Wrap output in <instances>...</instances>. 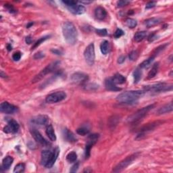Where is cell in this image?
<instances>
[{
  "instance_id": "19",
  "label": "cell",
  "mask_w": 173,
  "mask_h": 173,
  "mask_svg": "<svg viewBox=\"0 0 173 173\" xmlns=\"http://www.w3.org/2000/svg\"><path fill=\"white\" fill-rule=\"evenodd\" d=\"M95 16L97 20H102L106 18L107 12L103 7L98 6L95 9Z\"/></svg>"
},
{
  "instance_id": "7",
  "label": "cell",
  "mask_w": 173,
  "mask_h": 173,
  "mask_svg": "<svg viewBox=\"0 0 173 173\" xmlns=\"http://www.w3.org/2000/svg\"><path fill=\"white\" fill-rule=\"evenodd\" d=\"M172 89V85L166 84L165 82H160L158 84L148 85L144 87L145 91H152L154 93H160L170 91Z\"/></svg>"
},
{
  "instance_id": "12",
  "label": "cell",
  "mask_w": 173,
  "mask_h": 173,
  "mask_svg": "<svg viewBox=\"0 0 173 173\" xmlns=\"http://www.w3.org/2000/svg\"><path fill=\"white\" fill-rule=\"evenodd\" d=\"M19 128L18 123L13 119H10L8 122V125L4 128V131L6 133H16L18 131Z\"/></svg>"
},
{
  "instance_id": "8",
  "label": "cell",
  "mask_w": 173,
  "mask_h": 173,
  "mask_svg": "<svg viewBox=\"0 0 173 173\" xmlns=\"http://www.w3.org/2000/svg\"><path fill=\"white\" fill-rule=\"evenodd\" d=\"M99 138V135L97 133L91 134L88 136L87 140L86 146H85V156L86 159H88L90 157L91 154V149L96 143L97 142Z\"/></svg>"
},
{
  "instance_id": "41",
  "label": "cell",
  "mask_w": 173,
  "mask_h": 173,
  "mask_svg": "<svg viewBox=\"0 0 173 173\" xmlns=\"http://www.w3.org/2000/svg\"><path fill=\"white\" fill-rule=\"evenodd\" d=\"M96 33L97 35H99V36H104L107 35V34H108V32H107V30L106 29H96Z\"/></svg>"
},
{
  "instance_id": "17",
  "label": "cell",
  "mask_w": 173,
  "mask_h": 173,
  "mask_svg": "<svg viewBox=\"0 0 173 173\" xmlns=\"http://www.w3.org/2000/svg\"><path fill=\"white\" fill-rule=\"evenodd\" d=\"M104 85H105V87L107 90L108 91H120L121 88H119L118 87L116 86V85L114 83L112 79V77L108 78L105 80L104 82Z\"/></svg>"
},
{
  "instance_id": "31",
  "label": "cell",
  "mask_w": 173,
  "mask_h": 173,
  "mask_svg": "<svg viewBox=\"0 0 173 173\" xmlns=\"http://www.w3.org/2000/svg\"><path fill=\"white\" fill-rule=\"evenodd\" d=\"M142 77V72L141 69H137L133 72L134 78V83H137L140 81Z\"/></svg>"
},
{
  "instance_id": "25",
  "label": "cell",
  "mask_w": 173,
  "mask_h": 173,
  "mask_svg": "<svg viewBox=\"0 0 173 173\" xmlns=\"http://www.w3.org/2000/svg\"><path fill=\"white\" fill-rule=\"evenodd\" d=\"M162 22V19L160 18H152L147 19L145 21V24L148 28L152 27L155 25H158Z\"/></svg>"
},
{
  "instance_id": "26",
  "label": "cell",
  "mask_w": 173,
  "mask_h": 173,
  "mask_svg": "<svg viewBox=\"0 0 173 173\" xmlns=\"http://www.w3.org/2000/svg\"><path fill=\"white\" fill-rule=\"evenodd\" d=\"M158 70H159V63L156 62L153 65L152 69H151L149 73H148L147 79H153V77H155V75L158 74Z\"/></svg>"
},
{
  "instance_id": "55",
  "label": "cell",
  "mask_w": 173,
  "mask_h": 173,
  "mask_svg": "<svg viewBox=\"0 0 173 173\" xmlns=\"http://www.w3.org/2000/svg\"><path fill=\"white\" fill-rule=\"evenodd\" d=\"M80 3H81V4H90V3H91V1H80Z\"/></svg>"
},
{
  "instance_id": "18",
  "label": "cell",
  "mask_w": 173,
  "mask_h": 173,
  "mask_svg": "<svg viewBox=\"0 0 173 173\" xmlns=\"http://www.w3.org/2000/svg\"><path fill=\"white\" fill-rule=\"evenodd\" d=\"M53 152L50 150H43L41 152V165L45 166L46 164L50 162L51 158L52 157Z\"/></svg>"
},
{
  "instance_id": "2",
  "label": "cell",
  "mask_w": 173,
  "mask_h": 173,
  "mask_svg": "<svg viewBox=\"0 0 173 173\" xmlns=\"http://www.w3.org/2000/svg\"><path fill=\"white\" fill-rule=\"evenodd\" d=\"M62 33L67 43L71 45L76 43L78 38V33L73 23L70 22H65L62 25Z\"/></svg>"
},
{
  "instance_id": "37",
  "label": "cell",
  "mask_w": 173,
  "mask_h": 173,
  "mask_svg": "<svg viewBox=\"0 0 173 173\" xmlns=\"http://www.w3.org/2000/svg\"><path fill=\"white\" fill-rule=\"evenodd\" d=\"M24 169H25V166H24V164H23V163H20V164H18L16 166L15 168L14 169L13 172L15 173L23 172H24Z\"/></svg>"
},
{
  "instance_id": "24",
  "label": "cell",
  "mask_w": 173,
  "mask_h": 173,
  "mask_svg": "<svg viewBox=\"0 0 173 173\" xmlns=\"http://www.w3.org/2000/svg\"><path fill=\"white\" fill-rule=\"evenodd\" d=\"M14 162L13 158L11 156H7L5 158H4L3 161H2V166H1V169H4V170H8L12 164V163Z\"/></svg>"
},
{
  "instance_id": "30",
  "label": "cell",
  "mask_w": 173,
  "mask_h": 173,
  "mask_svg": "<svg viewBox=\"0 0 173 173\" xmlns=\"http://www.w3.org/2000/svg\"><path fill=\"white\" fill-rule=\"evenodd\" d=\"M154 57L151 56L150 58H148V59L145 60L143 61V62L141 63L139 66V69H147L150 66V65L152 64V63L153 62V61L154 60Z\"/></svg>"
},
{
  "instance_id": "16",
  "label": "cell",
  "mask_w": 173,
  "mask_h": 173,
  "mask_svg": "<svg viewBox=\"0 0 173 173\" xmlns=\"http://www.w3.org/2000/svg\"><path fill=\"white\" fill-rule=\"evenodd\" d=\"M66 8L70 12H72V14H77V15L84 14L85 12V10H86L83 6H82V5H78L77 3L73 4L72 6H66Z\"/></svg>"
},
{
  "instance_id": "1",
  "label": "cell",
  "mask_w": 173,
  "mask_h": 173,
  "mask_svg": "<svg viewBox=\"0 0 173 173\" xmlns=\"http://www.w3.org/2000/svg\"><path fill=\"white\" fill-rule=\"evenodd\" d=\"M145 91H128L119 94L116 97V100L119 103L131 104L137 102L139 99L145 94Z\"/></svg>"
},
{
  "instance_id": "54",
  "label": "cell",
  "mask_w": 173,
  "mask_h": 173,
  "mask_svg": "<svg viewBox=\"0 0 173 173\" xmlns=\"http://www.w3.org/2000/svg\"><path fill=\"white\" fill-rule=\"evenodd\" d=\"M7 48H8V51H11L12 47L11 45H10V44H9V45H8V46H7Z\"/></svg>"
},
{
  "instance_id": "29",
  "label": "cell",
  "mask_w": 173,
  "mask_h": 173,
  "mask_svg": "<svg viewBox=\"0 0 173 173\" xmlns=\"http://www.w3.org/2000/svg\"><path fill=\"white\" fill-rule=\"evenodd\" d=\"M120 121V118L117 116H112L109 119V126L110 128H114L118 125V122Z\"/></svg>"
},
{
  "instance_id": "22",
  "label": "cell",
  "mask_w": 173,
  "mask_h": 173,
  "mask_svg": "<svg viewBox=\"0 0 173 173\" xmlns=\"http://www.w3.org/2000/svg\"><path fill=\"white\" fill-rule=\"evenodd\" d=\"M172 102H170V103L166 104L158 109L156 112V114L157 115H162V114L169 113L172 111Z\"/></svg>"
},
{
  "instance_id": "20",
  "label": "cell",
  "mask_w": 173,
  "mask_h": 173,
  "mask_svg": "<svg viewBox=\"0 0 173 173\" xmlns=\"http://www.w3.org/2000/svg\"><path fill=\"white\" fill-rule=\"evenodd\" d=\"M63 136H64V139L66 140V141H69L70 143H74L77 141V138L74 134L67 128H65L63 131Z\"/></svg>"
},
{
  "instance_id": "27",
  "label": "cell",
  "mask_w": 173,
  "mask_h": 173,
  "mask_svg": "<svg viewBox=\"0 0 173 173\" xmlns=\"http://www.w3.org/2000/svg\"><path fill=\"white\" fill-rule=\"evenodd\" d=\"M112 79L116 85H117V84H119V85L123 84V83H125V82H126L125 77L124 76H123L122 74H119V73H117V74H116L113 77H112Z\"/></svg>"
},
{
  "instance_id": "48",
  "label": "cell",
  "mask_w": 173,
  "mask_h": 173,
  "mask_svg": "<svg viewBox=\"0 0 173 173\" xmlns=\"http://www.w3.org/2000/svg\"><path fill=\"white\" fill-rule=\"evenodd\" d=\"M155 2L151 1V2H149V3L147 4V5H146L145 8L146 9L152 8H153V7H155Z\"/></svg>"
},
{
  "instance_id": "34",
  "label": "cell",
  "mask_w": 173,
  "mask_h": 173,
  "mask_svg": "<svg viewBox=\"0 0 173 173\" xmlns=\"http://www.w3.org/2000/svg\"><path fill=\"white\" fill-rule=\"evenodd\" d=\"M169 45V44H167V43H166V44H164V45H160L159 46V47H158L157 48H155L154 50H153V52L152 53V56L153 57H155V56H157V55L159 54L160 53H161L163 50H164V49L166 48V47Z\"/></svg>"
},
{
  "instance_id": "39",
  "label": "cell",
  "mask_w": 173,
  "mask_h": 173,
  "mask_svg": "<svg viewBox=\"0 0 173 173\" xmlns=\"http://www.w3.org/2000/svg\"><path fill=\"white\" fill-rule=\"evenodd\" d=\"M139 57V52L137 50L132 51L130 53H129V59L132 61H135Z\"/></svg>"
},
{
  "instance_id": "53",
  "label": "cell",
  "mask_w": 173,
  "mask_h": 173,
  "mask_svg": "<svg viewBox=\"0 0 173 173\" xmlns=\"http://www.w3.org/2000/svg\"><path fill=\"white\" fill-rule=\"evenodd\" d=\"M1 77L2 78H6V77H7L6 74H4L3 71H1Z\"/></svg>"
},
{
  "instance_id": "28",
  "label": "cell",
  "mask_w": 173,
  "mask_h": 173,
  "mask_svg": "<svg viewBox=\"0 0 173 173\" xmlns=\"http://www.w3.org/2000/svg\"><path fill=\"white\" fill-rule=\"evenodd\" d=\"M146 36H147V32L146 31H140V32H137L134 35V40H135V42L139 43L144 39Z\"/></svg>"
},
{
  "instance_id": "32",
  "label": "cell",
  "mask_w": 173,
  "mask_h": 173,
  "mask_svg": "<svg viewBox=\"0 0 173 173\" xmlns=\"http://www.w3.org/2000/svg\"><path fill=\"white\" fill-rule=\"evenodd\" d=\"M100 50L104 55H106L109 52V43L108 41H104L101 43Z\"/></svg>"
},
{
  "instance_id": "47",
  "label": "cell",
  "mask_w": 173,
  "mask_h": 173,
  "mask_svg": "<svg viewBox=\"0 0 173 173\" xmlns=\"http://www.w3.org/2000/svg\"><path fill=\"white\" fill-rule=\"evenodd\" d=\"M158 36L155 35V33H153V34H151V35L148 36V41H150V42H152L155 39H157Z\"/></svg>"
},
{
  "instance_id": "44",
  "label": "cell",
  "mask_w": 173,
  "mask_h": 173,
  "mask_svg": "<svg viewBox=\"0 0 173 173\" xmlns=\"http://www.w3.org/2000/svg\"><path fill=\"white\" fill-rule=\"evenodd\" d=\"M12 58L14 61H18L20 60L21 58V53L19 52H17L16 53H14L13 55H12Z\"/></svg>"
},
{
  "instance_id": "3",
  "label": "cell",
  "mask_w": 173,
  "mask_h": 173,
  "mask_svg": "<svg viewBox=\"0 0 173 173\" xmlns=\"http://www.w3.org/2000/svg\"><path fill=\"white\" fill-rule=\"evenodd\" d=\"M155 106V104H153L139 109V110H137L136 112L133 113L132 115L129 116L127 118L126 122H127L128 124L132 125H137V124L139 123L140 122L145 118L151 109H152L154 108Z\"/></svg>"
},
{
  "instance_id": "35",
  "label": "cell",
  "mask_w": 173,
  "mask_h": 173,
  "mask_svg": "<svg viewBox=\"0 0 173 173\" xmlns=\"http://www.w3.org/2000/svg\"><path fill=\"white\" fill-rule=\"evenodd\" d=\"M126 24L127 25L129 28H135L137 24V22L135 19L133 18H128L126 20Z\"/></svg>"
},
{
  "instance_id": "49",
  "label": "cell",
  "mask_w": 173,
  "mask_h": 173,
  "mask_svg": "<svg viewBox=\"0 0 173 173\" xmlns=\"http://www.w3.org/2000/svg\"><path fill=\"white\" fill-rule=\"evenodd\" d=\"M6 7L7 8H8V9L9 12H12V13H14V12H16L15 9H14L12 6H10V5H9V6H8V5H6Z\"/></svg>"
},
{
  "instance_id": "46",
  "label": "cell",
  "mask_w": 173,
  "mask_h": 173,
  "mask_svg": "<svg viewBox=\"0 0 173 173\" xmlns=\"http://www.w3.org/2000/svg\"><path fill=\"white\" fill-rule=\"evenodd\" d=\"M44 56H45L44 53H43V52H39L35 53V55H34V58H35V59H36V60L37 59L39 60V59H41V58H43Z\"/></svg>"
},
{
  "instance_id": "43",
  "label": "cell",
  "mask_w": 173,
  "mask_h": 173,
  "mask_svg": "<svg viewBox=\"0 0 173 173\" xmlns=\"http://www.w3.org/2000/svg\"><path fill=\"white\" fill-rule=\"evenodd\" d=\"M85 89L87 90H93V89H96L98 88V85H97L94 83H89V84H87L85 85Z\"/></svg>"
},
{
  "instance_id": "11",
  "label": "cell",
  "mask_w": 173,
  "mask_h": 173,
  "mask_svg": "<svg viewBox=\"0 0 173 173\" xmlns=\"http://www.w3.org/2000/svg\"><path fill=\"white\" fill-rule=\"evenodd\" d=\"M0 110L4 114H12L17 112L18 108L8 101H4L0 105Z\"/></svg>"
},
{
  "instance_id": "33",
  "label": "cell",
  "mask_w": 173,
  "mask_h": 173,
  "mask_svg": "<svg viewBox=\"0 0 173 173\" xmlns=\"http://www.w3.org/2000/svg\"><path fill=\"white\" fill-rule=\"evenodd\" d=\"M77 155L76 152H70L69 154L66 155V160L69 162H70V163L75 162L77 161Z\"/></svg>"
},
{
  "instance_id": "15",
  "label": "cell",
  "mask_w": 173,
  "mask_h": 173,
  "mask_svg": "<svg viewBox=\"0 0 173 173\" xmlns=\"http://www.w3.org/2000/svg\"><path fill=\"white\" fill-rule=\"evenodd\" d=\"M88 80V76L82 72H75L72 74L71 81L74 83H81Z\"/></svg>"
},
{
  "instance_id": "14",
  "label": "cell",
  "mask_w": 173,
  "mask_h": 173,
  "mask_svg": "<svg viewBox=\"0 0 173 173\" xmlns=\"http://www.w3.org/2000/svg\"><path fill=\"white\" fill-rule=\"evenodd\" d=\"M31 133L32 134L34 139H35L39 144L43 146H47L48 145H50L48 141L43 137L42 135H41L36 129L33 128L32 130L31 131Z\"/></svg>"
},
{
  "instance_id": "13",
  "label": "cell",
  "mask_w": 173,
  "mask_h": 173,
  "mask_svg": "<svg viewBox=\"0 0 173 173\" xmlns=\"http://www.w3.org/2000/svg\"><path fill=\"white\" fill-rule=\"evenodd\" d=\"M49 121L50 118L46 115H38L31 119V123L37 126H47Z\"/></svg>"
},
{
  "instance_id": "40",
  "label": "cell",
  "mask_w": 173,
  "mask_h": 173,
  "mask_svg": "<svg viewBox=\"0 0 173 173\" xmlns=\"http://www.w3.org/2000/svg\"><path fill=\"white\" fill-rule=\"evenodd\" d=\"M128 4H130V1H126V0H121V1H118L117 2V6L118 8H122V7L127 6Z\"/></svg>"
},
{
  "instance_id": "51",
  "label": "cell",
  "mask_w": 173,
  "mask_h": 173,
  "mask_svg": "<svg viewBox=\"0 0 173 173\" xmlns=\"http://www.w3.org/2000/svg\"><path fill=\"white\" fill-rule=\"evenodd\" d=\"M51 52L54 53V54H57V55H62V53L60 50H56V49H52V50H51Z\"/></svg>"
},
{
  "instance_id": "23",
  "label": "cell",
  "mask_w": 173,
  "mask_h": 173,
  "mask_svg": "<svg viewBox=\"0 0 173 173\" xmlns=\"http://www.w3.org/2000/svg\"><path fill=\"white\" fill-rule=\"evenodd\" d=\"M45 133L46 135H47V137L51 141H55L56 140V135H55L54 129H53V127L52 125H48L46 126Z\"/></svg>"
},
{
  "instance_id": "52",
  "label": "cell",
  "mask_w": 173,
  "mask_h": 173,
  "mask_svg": "<svg viewBox=\"0 0 173 173\" xmlns=\"http://www.w3.org/2000/svg\"><path fill=\"white\" fill-rule=\"evenodd\" d=\"M25 41H26V43H27V44H31V42H32V39L31 38L30 36H26Z\"/></svg>"
},
{
  "instance_id": "45",
  "label": "cell",
  "mask_w": 173,
  "mask_h": 173,
  "mask_svg": "<svg viewBox=\"0 0 173 173\" xmlns=\"http://www.w3.org/2000/svg\"><path fill=\"white\" fill-rule=\"evenodd\" d=\"M79 163L77 162L76 164H74L72 166L71 170H70V172H76L78 170V169H79Z\"/></svg>"
},
{
  "instance_id": "4",
  "label": "cell",
  "mask_w": 173,
  "mask_h": 173,
  "mask_svg": "<svg viewBox=\"0 0 173 173\" xmlns=\"http://www.w3.org/2000/svg\"><path fill=\"white\" fill-rule=\"evenodd\" d=\"M60 64V62H59V61H55V62H52L51 64H48L45 69H43L38 74H36L33 78V79L32 80L33 83H35V82H39L41 79H43L47 74H50L51 72H54L58 69V67L59 66Z\"/></svg>"
},
{
  "instance_id": "38",
  "label": "cell",
  "mask_w": 173,
  "mask_h": 173,
  "mask_svg": "<svg viewBox=\"0 0 173 173\" xmlns=\"http://www.w3.org/2000/svg\"><path fill=\"white\" fill-rule=\"evenodd\" d=\"M77 133L80 135L85 136V135H87V134H89V130L88 128H87L85 127H81V128H79L77 129Z\"/></svg>"
},
{
  "instance_id": "21",
  "label": "cell",
  "mask_w": 173,
  "mask_h": 173,
  "mask_svg": "<svg viewBox=\"0 0 173 173\" xmlns=\"http://www.w3.org/2000/svg\"><path fill=\"white\" fill-rule=\"evenodd\" d=\"M59 153H60V149L58 147H56L54 150H53L52 157V158H51V160H50V162H49L47 164H46L45 167L47 168V169H51V168H52L53 166L54 165L55 161L57 160L58 155H59Z\"/></svg>"
},
{
  "instance_id": "42",
  "label": "cell",
  "mask_w": 173,
  "mask_h": 173,
  "mask_svg": "<svg viewBox=\"0 0 173 173\" xmlns=\"http://www.w3.org/2000/svg\"><path fill=\"white\" fill-rule=\"evenodd\" d=\"M123 35H124V31L120 28H118L115 31V33H114V36L116 39H118V38H120V36H123Z\"/></svg>"
},
{
  "instance_id": "9",
  "label": "cell",
  "mask_w": 173,
  "mask_h": 173,
  "mask_svg": "<svg viewBox=\"0 0 173 173\" xmlns=\"http://www.w3.org/2000/svg\"><path fill=\"white\" fill-rule=\"evenodd\" d=\"M84 57L87 64L89 66L94 64L96 59V53H95V46L93 43H90L85 49L84 52Z\"/></svg>"
},
{
  "instance_id": "5",
  "label": "cell",
  "mask_w": 173,
  "mask_h": 173,
  "mask_svg": "<svg viewBox=\"0 0 173 173\" xmlns=\"http://www.w3.org/2000/svg\"><path fill=\"white\" fill-rule=\"evenodd\" d=\"M140 155V153L137 152L131 154L129 156L126 157L125 159L122 160L120 162H119L115 167L114 168L113 172H120L123 171V170L126 169L129 165H131L132 163L135 161V160L138 158V157Z\"/></svg>"
},
{
  "instance_id": "10",
  "label": "cell",
  "mask_w": 173,
  "mask_h": 173,
  "mask_svg": "<svg viewBox=\"0 0 173 173\" xmlns=\"http://www.w3.org/2000/svg\"><path fill=\"white\" fill-rule=\"evenodd\" d=\"M66 97V94L64 91H57L52 93L46 97L45 101L48 104H55L64 100Z\"/></svg>"
},
{
  "instance_id": "50",
  "label": "cell",
  "mask_w": 173,
  "mask_h": 173,
  "mask_svg": "<svg viewBox=\"0 0 173 173\" xmlns=\"http://www.w3.org/2000/svg\"><path fill=\"white\" fill-rule=\"evenodd\" d=\"M125 61V57L123 56V55H121L118 58V64H123V63Z\"/></svg>"
},
{
  "instance_id": "6",
  "label": "cell",
  "mask_w": 173,
  "mask_h": 173,
  "mask_svg": "<svg viewBox=\"0 0 173 173\" xmlns=\"http://www.w3.org/2000/svg\"><path fill=\"white\" fill-rule=\"evenodd\" d=\"M163 123H164V121L158 120V121H154V122H152V123L146 124L145 125L143 126V127L140 129L139 133H138L137 137H136V139L137 140L142 139L146 135H147V133L153 131L155 128H157L158 126L162 125Z\"/></svg>"
},
{
  "instance_id": "36",
  "label": "cell",
  "mask_w": 173,
  "mask_h": 173,
  "mask_svg": "<svg viewBox=\"0 0 173 173\" xmlns=\"http://www.w3.org/2000/svg\"><path fill=\"white\" fill-rule=\"evenodd\" d=\"M50 36H43V37H41V39H39L38 41H36V42L34 43V45H33V46L32 47V50H35V48H36L37 47H39V46L41 43H42L43 42H44V41H45V40H47V39H49L50 38Z\"/></svg>"
}]
</instances>
